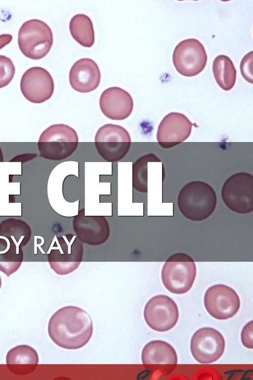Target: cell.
Segmentation results:
<instances>
[{"mask_svg": "<svg viewBox=\"0 0 253 380\" xmlns=\"http://www.w3.org/2000/svg\"><path fill=\"white\" fill-rule=\"evenodd\" d=\"M94 144L103 159L109 162H115L123 159L129 151L131 138L123 127L107 124L97 131Z\"/></svg>", "mask_w": 253, "mask_h": 380, "instance_id": "52a82bcc", "label": "cell"}, {"mask_svg": "<svg viewBox=\"0 0 253 380\" xmlns=\"http://www.w3.org/2000/svg\"><path fill=\"white\" fill-rule=\"evenodd\" d=\"M179 312L175 302L165 295L151 298L144 310V318L152 329L164 332L172 329L177 323Z\"/></svg>", "mask_w": 253, "mask_h": 380, "instance_id": "30bf717a", "label": "cell"}, {"mask_svg": "<svg viewBox=\"0 0 253 380\" xmlns=\"http://www.w3.org/2000/svg\"><path fill=\"white\" fill-rule=\"evenodd\" d=\"M253 51L248 53L243 58L240 64L241 73L244 78L253 84Z\"/></svg>", "mask_w": 253, "mask_h": 380, "instance_id": "d4e9b609", "label": "cell"}, {"mask_svg": "<svg viewBox=\"0 0 253 380\" xmlns=\"http://www.w3.org/2000/svg\"><path fill=\"white\" fill-rule=\"evenodd\" d=\"M73 221L74 230L81 241L91 245L101 244L109 236L108 222L102 216H84L81 212Z\"/></svg>", "mask_w": 253, "mask_h": 380, "instance_id": "9a60e30c", "label": "cell"}, {"mask_svg": "<svg viewBox=\"0 0 253 380\" xmlns=\"http://www.w3.org/2000/svg\"><path fill=\"white\" fill-rule=\"evenodd\" d=\"M48 332L58 346L67 349H77L84 346L92 336V319L86 311L78 307L65 306L50 318Z\"/></svg>", "mask_w": 253, "mask_h": 380, "instance_id": "6da1fadb", "label": "cell"}, {"mask_svg": "<svg viewBox=\"0 0 253 380\" xmlns=\"http://www.w3.org/2000/svg\"><path fill=\"white\" fill-rule=\"evenodd\" d=\"M193 123L183 114L170 112L161 121L157 133V139L163 147L175 146L190 136Z\"/></svg>", "mask_w": 253, "mask_h": 380, "instance_id": "5bb4252c", "label": "cell"}, {"mask_svg": "<svg viewBox=\"0 0 253 380\" xmlns=\"http://www.w3.org/2000/svg\"><path fill=\"white\" fill-rule=\"evenodd\" d=\"M225 340L216 330L205 327L200 329L193 335L190 350L194 359L202 364H209L217 360L223 353Z\"/></svg>", "mask_w": 253, "mask_h": 380, "instance_id": "7c38bea8", "label": "cell"}, {"mask_svg": "<svg viewBox=\"0 0 253 380\" xmlns=\"http://www.w3.org/2000/svg\"><path fill=\"white\" fill-rule=\"evenodd\" d=\"M6 363L10 372L16 375H24L36 369L39 357L32 347L26 345H18L7 352Z\"/></svg>", "mask_w": 253, "mask_h": 380, "instance_id": "ac0fdd59", "label": "cell"}, {"mask_svg": "<svg viewBox=\"0 0 253 380\" xmlns=\"http://www.w3.org/2000/svg\"><path fill=\"white\" fill-rule=\"evenodd\" d=\"M15 66L8 57L0 55V88L8 85L13 79Z\"/></svg>", "mask_w": 253, "mask_h": 380, "instance_id": "cb8c5ba5", "label": "cell"}, {"mask_svg": "<svg viewBox=\"0 0 253 380\" xmlns=\"http://www.w3.org/2000/svg\"><path fill=\"white\" fill-rule=\"evenodd\" d=\"M212 72L216 83L222 90L229 91L234 87L236 70L229 57L225 55L216 57L212 63Z\"/></svg>", "mask_w": 253, "mask_h": 380, "instance_id": "7402d4cb", "label": "cell"}, {"mask_svg": "<svg viewBox=\"0 0 253 380\" xmlns=\"http://www.w3.org/2000/svg\"><path fill=\"white\" fill-rule=\"evenodd\" d=\"M217 198L213 189L200 181L186 184L177 198L178 208L187 219L201 221L209 217L214 211Z\"/></svg>", "mask_w": 253, "mask_h": 380, "instance_id": "7a4b0ae2", "label": "cell"}, {"mask_svg": "<svg viewBox=\"0 0 253 380\" xmlns=\"http://www.w3.org/2000/svg\"><path fill=\"white\" fill-rule=\"evenodd\" d=\"M69 29L73 39L81 46L91 47L94 43L95 35L90 18L84 14L74 16L69 23Z\"/></svg>", "mask_w": 253, "mask_h": 380, "instance_id": "44dd1931", "label": "cell"}, {"mask_svg": "<svg viewBox=\"0 0 253 380\" xmlns=\"http://www.w3.org/2000/svg\"><path fill=\"white\" fill-rule=\"evenodd\" d=\"M3 157L1 149L0 147V162H3Z\"/></svg>", "mask_w": 253, "mask_h": 380, "instance_id": "83f0119b", "label": "cell"}, {"mask_svg": "<svg viewBox=\"0 0 253 380\" xmlns=\"http://www.w3.org/2000/svg\"><path fill=\"white\" fill-rule=\"evenodd\" d=\"M243 344L248 348H253V321L248 323L243 329L241 332Z\"/></svg>", "mask_w": 253, "mask_h": 380, "instance_id": "484cf974", "label": "cell"}, {"mask_svg": "<svg viewBox=\"0 0 253 380\" xmlns=\"http://www.w3.org/2000/svg\"><path fill=\"white\" fill-rule=\"evenodd\" d=\"M48 252L51 268L57 274L65 275L75 270L82 260L83 247L77 236L59 237Z\"/></svg>", "mask_w": 253, "mask_h": 380, "instance_id": "ba28073f", "label": "cell"}, {"mask_svg": "<svg viewBox=\"0 0 253 380\" xmlns=\"http://www.w3.org/2000/svg\"><path fill=\"white\" fill-rule=\"evenodd\" d=\"M143 364L176 365L177 363L176 353L168 343L162 340H154L145 345L141 353Z\"/></svg>", "mask_w": 253, "mask_h": 380, "instance_id": "d6986e66", "label": "cell"}, {"mask_svg": "<svg viewBox=\"0 0 253 380\" xmlns=\"http://www.w3.org/2000/svg\"><path fill=\"white\" fill-rule=\"evenodd\" d=\"M1 281L0 276V287H1Z\"/></svg>", "mask_w": 253, "mask_h": 380, "instance_id": "f1b7e54d", "label": "cell"}, {"mask_svg": "<svg viewBox=\"0 0 253 380\" xmlns=\"http://www.w3.org/2000/svg\"><path fill=\"white\" fill-rule=\"evenodd\" d=\"M20 50L27 57L40 59L47 55L53 44L51 29L43 21L31 19L24 22L18 32Z\"/></svg>", "mask_w": 253, "mask_h": 380, "instance_id": "5b68a950", "label": "cell"}, {"mask_svg": "<svg viewBox=\"0 0 253 380\" xmlns=\"http://www.w3.org/2000/svg\"><path fill=\"white\" fill-rule=\"evenodd\" d=\"M221 197L225 205L239 214L253 210V176L246 172H239L230 176L221 189Z\"/></svg>", "mask_w": 253, "mask_h": 380, "instance_id": "8992f818", "label": "cell"}, {"mask_svg": "<svg viewBox=\"0 0 253 380\" xmlns=\"http://www.w3.org/2000/svg\"><path fill=\"white\" fill-rule=\"evenodd\" d=\"M101 78L99 68L95 61L88 58L77 61L69 72V82L75 91L89 93L99 86Z\"/></svg>", "mask_w": 253, "mask_h": 380, "instance_id": "e0dca14e", "label": "cell"}, {"mask_svg": "<svg viewBox=\"0 0 253 380\" xmlns=\"http://www.w3.org/2000/svg\"><path fill=\"white\" fill-rule=\"evenodd\" d=\"M12 39L10 34H4L0 35V49L10 43Z\"/></svg>", "mask_w": 253, "mask_h": 380, "instance_id": "4316f807", "label": "cell"}, {"mask_svg": "<svg viewBox=\"0 0 253 380\" xmlns=\"http://www.w3.org/2000/svg\"><path fill=\"white\" fill-rule=\"evenodd\" d=\"M78 142L77 133L73 128L63 124L51 125L40 136V156L51 160L65 159L75 152Z\"/></svg>", "mask_w": 253, "mask_h": 380, "instance_id": "3957f363", "label": "cell"}, {"mask_svg": "<svg viewBox=\"0 0 253 380\" xmlns=\"http://www.w3.org/2000/svg\"><path fill=\"white\" fill-rule=\"evenodd\" d=\"M204 301L208 312L218 320L232 318L240 307V298L236 291L221 284L210 287L205 292Z\"/></svg>", "mask_w": 253, "mask_h": 380, "instance_id": "8fae6325", "label": "cell"}, {"mask_svg": "<svg viewBox=\"0 0 253 380\" xmlns=\"http://www.w3.org/2000/svg\"><path fill=\"white\" fill-rule=\"evenodd\" d=\"M196 276V266L193 259L184 253H176L166 261L162 270L163 285L169 291L177 294L188 292Z\"/></svg>", "mask_w": 253, "mask_h": 380, "instance_id": "277c9868", "label": "cell"}, {"mask_svg": "<svg viewBox=\"0 0 253 380\" xmlns=\"http://www.w3.org/2000/svg\"><path fill=\"white\" fill-rule=\"evenodd\" d=\"M20 248L12 240L0 236V271L7 277L15 272L22 263L23 254Z\"/></svg>", "mask_w": 253, "mask_h": 380, "instance_id": "ffe728a7", "label": "cell"}, {"mask_svg": "<svg viewBox=\"0 0 253 380\" xmlns=\"http://www.w3.org/2000/svg\"><path fill=\"white\" fill-rule=\"evenodd\" d=\"M54 89L51 75L41 67H33L27 70L20 81L22 94L28 101L34 103H41L49 99Z\"/></svg>", "mask_w": 253, "mask_h": 380, "instance_id": "4fadbf2b", "label": "cell"}, {"mask_svg": "<svg viewBox=\"0 0 253 380\" xmlns=\"http://www.w3.org/2000/svg\"><path fill=\"white\" fill-rule=\"evenodd\" d=\"M99 106L103 114L114 120H123L131 113L133 102L130 94L119 87L108 88L103 92Z\"/></svg>", "mask_w": 253, "mask_h": 380, "instance_id": "2e32d148", "label": "cell"}, {"mask_svg": "<svg viewBox=\"0 0 253 380\" xmlns=\"http://www.w3.org/2000/svg\"><path fill=\"white\" fill-rule=\"evenodd\" d=\"M172 61L177 71L186 77L201 73L207 61V55L202 43L195 39L184 40L175 47Z\"/></svg>", "mask_w": 253, "mask_h": 380, "instance_id": "9c48e42d", "label": "cell"}, {"mask_svg": "<svg viewBox=\"0 0 253 380\" xmlns=\"http://www.w3.org/2000/svg\"><path fill=\"white\" fill-rule=\"evenodd\" d=\"M149 162H161V161L154 154L149 153L139 157L132 165V186L140 192H147Z\"/></svg>", "mask_w": 253, "mask_h": 380, "instance_id": "603a6c76", "label": "cell"}]
</instances>
